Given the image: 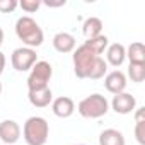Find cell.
I'll return each instance as SVG.
<instances>
[{
    "instance_id": "obj_1",
    "label": "cell",
    "mask_w": 145,
    "mask_h": 145,
    "mask_svg": "<svg viewBox=\"0 0 145 145\" xmlns=\"http://www.w3.org/2000/svg\"><path fill=\"white\" fill-rule=\"evenodd\" d=\"M16 34H17V38L27 48H33V50L38 48V46H41L43 39H44L43 29L29 16H22V17L17 19V22H16Z\"/></svg>"
},
{
    "instance_id": "obj_2",
    "label": "cell",
    "mask_w": 145,
    "mask_h": 145,
    "mask_svg": "<svg viewBox=\"0 0 145 145\" xmlns=\"http://www.w3.org/2000/svg\"><path fill=\"white\" fill-rule=\"evenodd\" d=\"M22 135L27 145H44L50 137V125L41 116H31L24 123Z\"/></svg>"
},
{
    "instance_id": "obj_3",
    "label": "cell",
    "mask_w": 145,
    "mask_h": 145,
    "mask_svg": "<svg viewBox=\"0 0 145 145\" xmlns=\"http://www.w3.org/2000/svg\"><path fill=\"white\" fill-rule=\"evenodd\" d=\"M108 109H109V103L101 94H91V96L84 97L77 106L79 114L84 118H91V120L104 116L108 113Z\"/></svg>"
},
{
    "instance_id": "obj_4",
    "label": "cell",
    "mask_w": 145,
    "mask_h": 145,
    "mask_svg": "<svg viewBox=\"0 0 145 145\" xmlns=\"http://www.w3.org/2000/svg\"><path fill=\"white\" fill-rule=\"evenodd\" d=\"M51 75H53V67L48 61H44V60H38L33 65L31 74L27 77V87H29V91L46 89Z\"/></svg>"
},
{
    "instance_id": "obj_5",
    "label": "cell",
    "mask_w": 145,
    "mask_h": 145,
    "mask_svg": "<svg viewBox=\"0 0 145 145\" xmlns=\"http://www.w3.org/2000/svg\"><path fill=\"white\" fill-rule=\"evenodd\" d=\"M96 56L97 55L86 44H80L74 51V70L79 79H87V72H89L92 61L96 60Z\"/></svg>"
},
{
    "instance_id": "obj_6",
    "label": "cell",
    "mask_w": 145,
    "mask_h": 145,
    "mask_svg": "<svg viewBox=\"0 0 145 145\" xmlns=\"http://www.w3.org/2000/svg\"><path fill=\"white\" fill-rule=\"evenodd\" d=\"M10 61H12L14 70H17V72H27V70H31V68H33V65L38 61L36 50L27 48V46L16 48V50L12 51Z\"/></svg>"
},
{
    "instance_id": "obj_7",
    "label": "cell",
    "mask_w": 145,
    "mask_h": 145,
    "mask_svg": "<svg viewBox=\"0 0 145 145\" xmlns=\"http://www.w3.org/2000/svg\"><path fill=\"white\" fill-rule=\"evenodd\" d=\"M135 106H137V99L128 92H121V94L113 96L111 108L118 114H130V113L135 111Z\"/></svg>"
},
{
    "instance_id": "obj_8",
    "label": "cell",
    "mask_w": 145,
    "mask_h": 145,
    "mask_svg": "<svg viewBox=\"0 0 145 145\" xmlns=\"http://www.w3.org/2000/svg\"><path fill=\"white\" fill-rule=\"evenodd\" d=\"M104 87L111 92V94H121L126 89V75L121 70H113L106 75L104 79Z\"/></svg>"
},
{
    "instance_id": "obj_9",
    "label": "cell",
    "mask_w": 145,
    "mask_h": 145,
    "mask_svg": "<svg viewBox=\"0 0 145 145\" xmlns=\"http://www.w3.org/2000/svg\"><path fill=\"white\" fill-rule=\"evenodd\" d=\"M21 138V126L14 120H4L0 123V140L7 145L16 143Z\"/></svg>"
},
{
    "instance_id": "obj_10",
    "label": "cell",
    "mask_w": 145,
    "mask_h": 145,
    "mask_svg": "<svg viewBox=\"0 0 145 145\" xmlns=\"http://www.w3.org/2000/svg\"><path fill=\"white\" fill-rule=\"evenodd\" d=\"M51 109H53L55 116H58V118H70L75 111V103L72 97L60 96L51 101Z\"/></svg>"
},
{
    "instance_id": "obj_11",
    "label": "cell",
    "mask_w": 145,
    "mask_h": 145,
    "mask_svg": "<svg viewBox=\"0 0 145 145\" xmlns=\"http://www.w3.org/2000/svg\"><path fill=\"white\" fill-rule=\"evenodd\" d=\"M125 58H126V48L121 43H113L106 48V63L113 67H120L123 65Z\"/></svg>"
},
{
    "instance_id": "obj_12",
    "label": "cell",
    "mask_w": 145,
    "mask_h": 145,
    "mask_svg": "<svg viewBox=\"0 0 145 145\" xmlns=\"http://www.w3.org/2000/svg\"><path fill=\"white\" fill-rule=\"evenodd\" d=\"M53 48L58 53H72L75 50V38L70 33H58L53 38Z\"/></svg>"
},
{
    "instance_id": "obj_13",
    "label": "cell",
    "mask_w": 145,
    "mask_h": 145,
    "mask_svg": "<svg viewBox=\"0 0 145 145\" xmlns=\"http://www.w3.org/2000/svg\"><path fill=\"white\" fill-rule=\"evenodd\" d=\"M27 99H29V103L34 108H46L53 101V92H51L50 87L39 89V91H29L27 92Z\"/></svg>"
},
{
    "instance_id": "obj_14",
    "label": "cell",
    "mask_w": 145,
    "mask_h": 145,
    "mask_svg": "<svg viewBox=\"0 0 145 145\" xmlns=\"http://www.w3.org/2000/svg\"><path fill=\"white\" fill-rule=\"evenodd\" d=\"M99 145H125V137L114 128H108L99 135Z\"/></svg>"
},
{
    "instance_id": "obj_15",
    "label": "cell",
    "mask_w": 145,
    "mask_h": 145,
    "mask_svg": "<svg viewBox=\"0 0 145 145\" xmlns=\"http://www.w3.org/2000/svg\"><path fill=\"white\" fill-rule=\"evenodd\" d=\"M126 58L130 60V63H145V46L140 41H135L128 46L126 50Z\"/></svg>"
},
{
    "instance_id": "obj_16",
    "label": "cell",
    "mask_w": 145,
    "mask_h": 145,
    "mask_svg": "<svg viewBox=\"0 0 145 145\" xmlns=\"http://www.w3.org/2000/svg\"><path fill=\"white\" fill-rule=\"evenodd\" d=\"M108 72V63L103 56H96V60L92 61L89 72H87V79H92V80H97V79H103Z\"/></svg>"
},
{
    "instance_id": "obj_17",
    "label": "cell",
    "mask_w": 145,
    "mask_h": 145,
    "mask_svg": "<svg viewBox=\"0 0 145 145\" xmlns=\"http://www.w3.org/2000/svg\"><path fill=\"white\" fill-rule=\"evenodd\" d=\"M82 31H84V34L87 36V39L96 38V36H99L101 31H103V21H101L99 17H87V19L84 21Z\"/></svg>"
},
{
    "instance_id": "obj_18",
    "label": "cell",
    "mask_w": 145,
    "mask_h": 145,
    "mask_svg": "<svg viewBox=\"0 0 145 145\" xmlns=\"http://www.w3.org/2000/svg\"><path fill=\"white\" fill-rule=\"evenodd\" d=\"M87 48H91L97 56H101L103 53H104V50L108 48V44H109V39H108V36H104V34H99V36H96V38H91V39H87L86 43H84Z\"/></svg>"
},
{
    "instance_id": "obj_19",
    "label": "cell",
    "mask_w": 145,
    "mask_h": 145,
    "mask_svg": "<svg viewBox=\"0 0 145 145\" xmlns=\"http://www.w3.org/2000/svg\"><path fill=\"white\" fill-rule=\"evenodd\" d=\"M128 77L131 79V82H143L145 80V63L140 65V63H130L128 67Z\"/></svg>"
},
{
    "instance_id": "obj_20",
    "label": "cell",
    "mask_w": 145,
    "mask_h": 145,
    "mask_svg": "<svg viewBox=\"0 0 145 145\" xmlns=\"http://www.w3.org/2000/svg\"><path fill=\"white\" fill-rule=\"evenodd\" d=\"M39 5H41L39 0H22V2H19V7H21L22 10H26L27 14L36 12V10L39 9Z\"/></svg>"
},
{
    "instance_id": "obj_21",
    "label": "cell",
    "mask_w": 145,
    "mask_h": 145,
    "mask_svg": "<svg viewBox=\"0 0 145 145\" xmlns=\"http://www.w3.org/2000/svg\"><path fill=\"white\" fill-rule=\"evenodd\" d=\"M17 7H19L17 0H0V12H2V14L14 12Z\"/></svg>"
},
{
    "instance_id": "obj_22",
    "label": "cell",
    "mask_w": 145,
    "mask_h": 145,
    "mask_svg": "<svg viewBox=\"0 0 145 145\" xmlns=\"http://www.w3.org/2000/svg\"><path fill=\"white\" fill-rule=\"evenodd\" d=\"M135 137H137V142L140 145H145V121H137Z\"/></svg>"
},
{
    "instance_id": "obj_23",
    "label": "cell",
    "mask_w": 145,
    "mask_h": 145,
    "mask_svg": "<svg viewBox=\"0 0 145 145\" xmlns=\"http://www.w3.org/2000/svg\"><path fill=\"white\" fill-rule=\"evenodd\" d=\"M135 121H145V108H138L135 111Z\"/></svg>"
},
{
    "instance_id": "obj_24",
    "label": "cell",
    "mask_w": 145,
    "mask_h": 145,
    "mask_svg": "<svg viewBox=\"0 0 145 145\" xmlns=\"http://www.w3.org/2000/svg\"><path fill=\"white\" fill-rule=\"evenodd\" d=\"M4 68H5V55H4L2 51H0V75H2Z\"/></svg>"
},
{
    "instance_id": "obj_25",
    "label": "cell",
    "mask_w": 145,
    "mask_h": 145,
    "mask_svg": "<svg viewBox=\"0 0 145 145\" xmlns=\"http://www.w3.org/2000/svg\"><path fill=\"white\" fill-rule=\"evenodd\" d=\"M48 7H61V5H65V0H61V2H56V4H50V2H44Z\"/></svg>"
},
{
    "instance_id": "obj_26",
    "label": "cell",
    "mask_w": 145,
    "mask_h": 145,
    "mask_svg": "<svg viewBox=\"0 0 145 145\" xmlns=\"http://www.w3.org/2000/svg\"><path fill=\"white\" fill-rule=\"evenodd\" d=\"M2 43H4V29L0 27V46H2Z\"/></svg>"
},
{
    "instance_id": "obj_27",
    "label": "cell",
    "mask_w": 145,
    "mask_h": 145,
    "mask_svg": "<svg viewBox=\"0 0 145 145\" xmlns=\"http://www.w3.org/2000/svg\"><path fill=\"white\" fill-rule=\"evenodd\" d=\"M0 94H2V82H0Z\"/></svg>"
},
{
    "instance_id": "obj_28",
    "label": "cell",
    "mask_w": 145,
    "mask_h": 145,
    "mask_svg": "<svg viewBox=\"0 0 145 145\" xmlns=\"http://www.w3.org/2000/svg\"><path fill=\"white\" fill-rule=\"evenodd\" d=\"M75 145H86V143H75Z\"/></svg>"
}]
</instances>
